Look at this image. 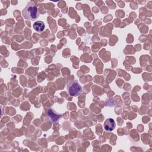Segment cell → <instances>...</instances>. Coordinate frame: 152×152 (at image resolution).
<instances>
[{"label": "cell", "instance_id": "obj_2", "mask_svg": "<svg viewBox=\"0 0 152 152\" xmlns=\"http://www.w3.org/2000/svg\"><path fill=\"white\" fill-rule=\"evenodd\" d=\"M67 90L70 96H78L82 93V87L77 80L71 81L67 86Z\"/></svg>", "mask_w": 152, "mask_h": 152}, {"label": "cell", "instance_id": "obj_3", "mask_svg": "<svg viewBox=\"0 0 152 152\" xmlns=\"http://www.w3.org/2000/svg\"><path fill=\"white\" fill-rule=\"evenodd\" d=\"M47 115L49 118V120L53 123L54 124L58 122L59 121L60 118L61 117V115L59 114H57L55 110H53L52 109H49L47 111Z\"/></svg>", "mask_w": 152, "mask_h": 152}, {"label": "cell", "instance_id": "obj_1", "mask_svg": "<svg viewBox=\"0 0 152 152\" xmlns=\"http://www.w3.org/2000/svg\"><path fill=\"white\" fill-rule=\"evenodd\" d=\"M22 15L26 20L33 21L39 17L38 8L36 4L30 1L22 11Z\"/></svg>", "mask_w": 152, "mask_h": 152}, {"label": "cell", "instance_id": "obj_5", "mask_svg": "<svg viewBox=\"0 0 152 152\" xmlns=\"http://www.w3.org/2000/svg\"><path fill=\"white\" fill-rule=\"evenodd\" d=\"M33 28L39 33H41L42 32L45 28V25L44 24V23L42 21H35L33 24Z\"/></svg>", "mask_w": 152, "mask_h": 152}, {"label": "cell", "instance_id": "obj_4", "mask_svg": "<svg viewBox=\"0 0 152 152\" xmlns=\"http://www.w3.org/2000/svg\"><path fill=\"white\" fill-rule=\"evenodd\" d=\"M116 124L115 121L112 118H107L103 124V127L106 131H112L115 128Z\"/></svg>", "mask_w": 152, "mask_h": 152}]
</instances>
